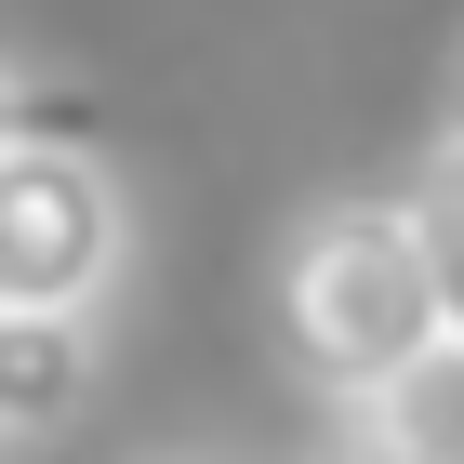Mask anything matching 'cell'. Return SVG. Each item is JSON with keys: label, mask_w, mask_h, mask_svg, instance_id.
<instances>
[{"label": "cell", "mask_w": 464, "mask_h": 464, "mask_svg": "<svg viewBox=\"0 0 464 464\" xmlns=\"http://www.w3.org/2000/svg\"><path fill=\"white\" fill-rule=\"evenodd\" d=\"M279 358L305 372V385L345 411V398H372L385 372H411V358L451 332V305H438V266H425V226H411V186L398 199H319V213L279 239Z\"/></svg>", "instance_id": "6da1fadb"}, {"label": "cell", "mask_w": 464, "mask_h": 464, "mask_svg": "<svg viewBox=\"0 0 464 464\" xmlns=\"http://www.w3.org/2000/svg\"><path fill=\"white\" fill-rule=\"evenodd\" d=\"M27 120H40V80H27V67H0V146L27 133Z\"/></svg>", "instance_id": "8992f818"}, {"label": "cell", "mask_w": 464, "mask_h": 464, "mask_svg": "<svg viewBox=\"0 0 464 464\" xmlns=\"http://www.w3.org/2000/svg\"><path fill=\"white\" fill-rule=\"evenodd\" d=\"M345 451H385V464H464V332H438L411 372H385L372 398H345Z\"/></svg>", "instance_id": "3957f363"}, {"label": "cell", "mask_w": 464, "mask_h": 464, "mask_svg": "<svg viewBox=\"0 0 464 464\" xmlns=\"http://www.w3.org/2000/svg\"><path fill=\"white\" fill-rule=\"evenodd\" d=\"M411 226H425L438 305H451V332H464V133H438V160L411 173Z\"/></svg>", "instance_id": "5b68a950"}, {"label": "cell", "mask_w": 464, "mask_h": 464, "mask_svg": "<svg viewBox=\"0 0 464 464\" xmlns=\"http://www.w3.org/2000/svg\"><path fill=\"white\" fill-rule=\"evenodd\" d=\"M451 133H464V67H451Z\"/></svg>", "instance_id": "52a82bcc"}, {"label": "cell", "mask_w": 464, "mask_h": 464, "mask_svg": "<svg viewBox=\"0 0 464 464\" xmlns=\"http://www.w3.org/2000/svg\"><path fill=\"white\" fill-rule=\"evenodd\" d=\"M120 266H133V186L107 173V146L80 133L67 93H40V120L0 146V305L93 319Z\"/></svg>", "instance_id": "7a4b0ae2"}, {"label": "cell", "mask_w": 464, "mask_h": 464, "mask_svg": "<svg viewBox=\"0 0 464 464\" xmlns=\"http://www.w3.org/2000/svg\"><path fill=\"white\" fill-rule=\"evenodd\" d=\"M93 398V319L67 305H0V438H53Z\"/></svg>", "instance_id": "277c9868"}]
</instances>
